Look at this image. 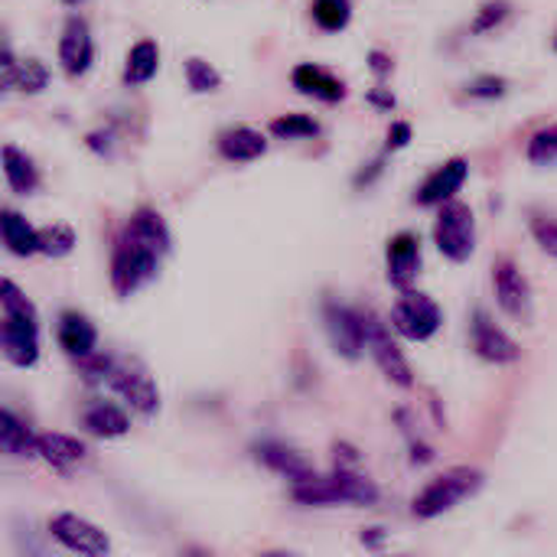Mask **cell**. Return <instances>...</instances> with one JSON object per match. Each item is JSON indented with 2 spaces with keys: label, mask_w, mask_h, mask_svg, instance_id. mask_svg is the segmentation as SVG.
<instances>
[{
  "label": "cell",
  "mask_w": 557,
  "mask_h": 557,
  "mask_svg": "<svg viewBox=\"0 0 557 557\" xmlns=\"http://www.w3.org/2000/svg\"><path fill=\"white\" fill-rule=\"evenodd\" d=\"M170 251V232L160 212L140 209L124 225L114 258H111V287L117 297L137 294L144 284H150L160 271L163 255Z\"/></svg>",
  "instance_id": "6da1fadb"
},
{
  "label": "cell",
  "mask_w": 557,
  "mask_h": 557,
  "mask_svg": "<svg viewBox=\"0 0 557 557\" xmlns=\"http://www.w3.org/2000/svg\"><path fill=\"white\" fill-rule=\"evenodd\" d=\"M0 307H3V323H0V349H3V356L20 369L36 366V359H39L36 307L20 294V287L13 281H3Z\"/></svg>",
  "instance_id": "7a4b0ae2"
},
{
  "label": "cell",
  "mask_w": 557,
  "mask_h": 557,
  "mask_svg": "<svg viewBox=\"0 0 557 557\" xmlns=\"http://www.w3.org/2000/svg\"><path fill=\"white\" fill-rule=\"evenodd\" d=\"M290 496L300 506H339V503L372 506L379 499V490L372 480H366L352 470H336L333 476H313L307 483H297L290 490Z\"/></svg>",
  "instance_id": "3957f363"
},
{
  "label": "cell",
  "mask_w": 557,
  "mask_h": 557,
  "mask_svg": "<svg viewBox=\"0 0 557 557\" xmlns=\"http://www.w3.org/2000/svg\"><path fill=\"white\" fill-rule=\"evenodd\" d=\"M101 379H108V385L140 414H153L160 408V392H157V382L153 375L137 362V359H127V356H117V359H101Z\"/></svg>",
  "instance_id": "277c9868"
},
{
  "label": "cell",
  "mask_w": 557,
  "mask_h": 557,
  "mask_svg": "<svg viewBox=\"0 0 557 557\" xmlns=\"http://www.w3.org/2000/svg\"><path fill=\"white\" fill-rule=\"evenodd\" d=\"M480 486H483L480 470H470V467L447 470L444 476L431 480L428 490L414 499V516L418 519H437V516L450 512L454 506H460L463 499H470L473 493H480Z\"/></svg>",
  "instance_id": "5b68a950"
},
{
  "label": "cell",
  "mask_w": 557,
  "mask_h": 557,
  "mask_svg": "<svg viewBox=\"0 0 557 557\" xmlns=\"http://www.w3.org/2000/svg\"><path fill=\"white\" fill-rule=\"evenodd\" d=\"M434 242L450 261H467L476 248V219L473 209L463 202H447L441 206L437 225H434Z\"/></svg>",
  "instance_id": "8992f818"
},
{
  "label": "cell",
  "mask_w": 557,
  "mask_h": 557,
  "mask_svg": "<svg viewBox=\"0 0 557 557\" xmlns=\"http://www.w3.org/2000/svg\"><path fill=\"white\" fill-rule=\"evenodd\" d=\"M392 323H395V330H398L405 339L424 343V339H431V336L441 330L444 313H441V307H437L428 294L405 290V297L392 307Z\"/></svg>",
  "instance_id": "52a82bcc"
},
{
  "label": "cell",
  "mask_w": 557,
  "mask_h": 557,
  "mask_svg": "<svg viewBox=\"0 0 557 557\" xmlns=\"http://www.w3.org/2000/svg\"><path fill=\"white\" fill-rule=\"evenodd\" d=\"M49 532H52V539H55L62 548H69L72 555L104 557L111 552V539H108L98 525H91L88 519L72 516V512L55 516V519L49 522Z\"/></svg>",
  "instance_id": "ba28073f"
},
{
  "label": "cell",
  "mask_w": 557,
  "mask_h": 557,
  "mask_svg": "<svg viewBox=\"0 0 557 557\" xmlns=\"http://www.w3.org/2000/svg\"><path fill=\"white\" fill-rule=\"evenodd\" d=\"M366 349L372 352V359L379 362V369H382V375L388 382H395L401 388H411L414 379H411L408 359L401 356V349L392 339V333L385 330V323L379 317H372V313H366Z\"/></svg>",
  "instance_id": "9c48e42d"
},
{
  "label": "cell",
  "mask_w": 557,
  "mask_h": 557,
  "mask_svg": "<svg viewBox=\"0 0 557 557\" xmlns=\"http://www.w3.org/2000/svg\"><path fill=\"white\" fill-rule=\"evenodd\" d=\"M323 317H326L333 349L346 359H359V352L366 349V313L330 300L323 307Z\"/></svg>",
  "instance_id": "30bf717a"
},
{
  "label": "cell",
  "mask_w": 557,
  "mask_h": 557,
  "mask_svg": "<svg viewBox=\"0 0 557 557\" xmlns=\"http://www.w3.org/2000/svg\"><path fill=\"white\" fill-rule=\"evenodd\" d=\"M493 287H496L499 307H503L512 320H522V323L532 320V287H529V277H525L509 258L496 264V271H493Z\"/></svg>",
  "instance_id": "8fae6325"
},
{
  "label": "cell",
  "mask_w": 557,
  "mask_h": 557,
  "mask_svg": "<svg viewBox=\"0 0 557 557\" xmlns=\"http://www.w3.org/2000/svg\"><path fill=\"white\" fill-rule=\"evenodd\" d=\"M473 349L486 359V362H496V366H506V362H516L519 359V343L506 333V330H499L493 320H490V313H476L473 317Z\"/></svg>",
  "instance_id": "7c38bea8"
},
{
  "label": "cell",
  "mask_w": 557,
  "mask_h": 557,
  "mask_svg": "<svg viewBox=\"0 0 557 557\" xmlns=\"http://www.w3.org/2000/svg\"><path fill=\"white\" fill-rule=\"evenodd\" d=\"M467 173H470L467 160H460V157L457 160H447L441 170H434L424 180V186L418 189V202L421 206H447V202H454V196L467 183Z\"/></svg>",
  "instance_id": "4fadbf2b"
},
{
  "label": "cell",
  "mask_w": 557,
  "mask_h": 557,
  "mask_svg": "<svg viewBox=\"0 0 557 557\" xmlns=\"http://www.w3.org/2000/svg\"><path fill=\"white\" fill-rule=\"evenodd\" d=\"M95 59V42H91V33L82 20H69L65 29H62V39H59V62L69 75H82L88 72Z\"/></svg>",
  "instance_id": "5bb4252c"
},
{
  "label": "cell",
  "mask_w": 557,
  "mask_h": 557,
  "mask_svg": "<svg viewBox=\"0 0 557 557\" xmlns=\"http://www.w3.org/2000/svg\"><path fill=\"white\" fill-rule=\"evenodd\" d=\"M421 271V245L411 232H401L388 242V281L401 290L414 284Z\"/></svg>",
  "instance_id": "9a60e30c"
},
{
  "label": "cell",
  "mask_w": 557,
  "mask_h": 557,
  "mask_svg": "<svg viewBox=\"0 0 557 557\" xmlns=\"http://www.w3.org/2000/svg\"><path fill=\"white\" fill-rule=\"evenodd\" d=\"M55 336H59V346L72 356V359H88L98 346V330L91 326L88 317H82L78 310H65L59 317V326H55Z\"/></svg>",
  "instance_id": "2e32d148"
},
{
  "label": "cell",
  "mask_w": 557,
  "mask_h": 557,
  "mask_svg": "<svg viewBox=\"0 0 557 557\" xmlns=\"http://www.w3.org/2000/svg\"><path fill=\"white\" fill-rule=\"evenodd\" d=\"M294 85H297V91H304L310 98H320L326 104H336V101L346 98V85L330 69L313 65V62H304V65L294 69Z\"/></svg>",
  "instance_id": "e0dca14e"
},
{
  "label": "cell",
  "mask_w": 557,
  "mask_h": 557,
  "mask_svg": "<svg viewBox=\"0 0 557 557\" xmlns=\"http://www.w3.org/2000/svg\"><path fill=\"white\" fill-rule=\"evenodd\" d=\"M258 460H261L264 467H271L274 473L287 476L294 486L317 476L313 467H310L300 454H294L290 447H284V444H261V447H258Z\"/></svg>",
  "instance_id": "ac0fdd59"
},
{
  "label": "cell",
  "mask_w": 557,
  "mask_h": 557,
  "mask_svg": "<svg viewBox=\"0 0 557 557\" xmlns=\"http://www.w3.org/2000/svg\"><path fill=\"white\" fill-rule=\"evenodd\" d=\"M36 454L59 467V470H69L75 463H82L88 457V447L78 441V437H69V434H39L36 437Z\"/></svg>",
  "instance_id": "d6986e66"
},
{
  "label": "cell",
  "mask_w": 557,
  "mask_h": 557,
  "mask_svg": "<svg viewBox=\"0 0 557 557\" xmlns=\"http://www.w3.org/2000/svg\"><path fill=\"white\" fill-rule=\"evenodd\" d=\"M264 150H268V140H264V134H258L255 127H228V131L219 137V153H222L225 160H235V163L258 160Z\"/></svg>",
  "instance_id": "ffe728a7"
},
{
  "label": "cell",
  "mask_w": 557,
  "mask_h": 557,
  "mask_svg": "<svg viewBox=\"0 0 557 557\" xmlns=\"http://www.w3.org/2000/svg\"><path fill=\"white\" fill-rule=\"evenodd\" d=\"M157 69H160V46L153 39H140L127 52L124 82L127 85H144V82H150L157 75Z\"/></svg>",
  "instance_id": "44dd1931"
},
{
  "label": "cell",
  "mask_w": 557,
  "mask_h": 557,
  "mask_svg": "<svg viewBox=\"0 0 557 557\" xmlns=\"http://www.w3.org/2000/svg\"><path fill=\"white\" fill-rule=\"evenodd\" d=\"M0 228H3V245L13 251V255H20V258H26V255H33V251H39V232L20 215V212H13V209H3V219H0Z\"/></svg>",
  "instance_id": "7402d4cb"
},
{
  "label": "cell",
  "mask_w": 557,
  "mask_h": 557,
  "mask_svg": "<svg viewBox=\"0 0 557 557\" xmlns=\"http://www.w3.org/2000/svg\"><path fill=\"white\" fill-rule=\"evenodd\" d=\"M82 424H85L95 437H121V434H127V428H131L127 414H124L117 405H111V401L91 405V408L82 414Z\"/></svg>",
  "instance_id": "603a6c76"
},
{
  "label": "cell",
  "mask_w": 557,
  "mask_h": 557,
  "mask_svg": "<svg viewBox=\"0 0 557 557\" xmlns=\"http://www.w3.org/2000/svg\"><path fill=\"white\" fill-rule=\"evenodd\" d=\"M3 173H7L10 189L20 193V196H29V193L39 186V173H36L33 160H29L26 153H20L13 144L3 147Z\"/></svg>",
  "instance_id": "cb8c5ba5"
},
{
  "label": "cell",
  "mask_w": 557,
  "mask_h": 557,
  "mask_svg": "<svg viewBox=\"0 0 557 557\" xmlns=\"http://www.w3.org/2000/svg\"><path fill=\"white\" fill-rule=\"evenodd\" d=\"M0 447L10 457H29V454H36V437L29 434V428L10 408L0 411Z\"/></svg>",
  "instance_id": "d4e9b609"
},
{
  "label": "cell",
  "mask_w": 557,
  "mask_h": 557,
  "mask_svg": "<svg viewBox=\"0 0 557 557\" xmlns=\"http://www.w3.org/2000/svg\"><path fill=\"white\" fill-rule=\"evenodd\" d=\"M271 134L284 137V140H304V137H317L320 124L310 114H284L271 121Z\"/></svg>",
  "instance_id": "484cf974"
},
{
  "label": "cell",
  "mask_w": 557,
  "mask_h": 557,
  "mask_svg": "<svg viewBox=\"0 0 557 557\" xmlns=\"http://www.w3.org/2000/svg\"><path fill=\"white\" fill-rule=\"evenodd\" d=\"M352 16V3L349 0H313V20L326 29L336 33L349 23Z\"/></svg>",
  "instance_id": "4316f807"
},
{
  "label": "cell",
  "mask_w": 557,
  "mask_h": 557,
  "mask_svg": "<svg viewBox=\"0 0 557 557\" xmlns=\"http://www.w3.org/2000/svg\"><path fill=\"white\" fill-rule=\"evenodd\" d=\"M75 248V232L69 225H46L39 228V251L49 258H62Z\"/></svg>",
  "instance_id": "83f0119b"
},
{
  "label": "cell",
  "mask_w": 557,
  "mask_h": 557,
  "mask_svg": "<svg viewBox=\"0 0 557 557\" xmlns=\"http://www.w3.org/2000/svg\"><path fill=\"white\" fill-rule=\"evenodd\" d=\"M186 82L193 91H215L222 85V75L206 59H189L186 62Z\"/></svg>",
  "instance_id": "f1b7e54d"
},
{
  "label": "cell",
  "mask_w": 557,
  "mask_h": 557,
  "mask_svg": "<svg viewBox=\"0 0 557 557\" xmlns=\"http://www.w3.org/2000/svg\"><path fill=\"white\" fill-rule=\"evenodd\" d=\"M529 160L532 163H555L557 160V124L542 127L532 140H529Z\"/></svg>",
  "instance_id": "f546056e"
},
{
  "label": "cell",
  "mask_w": 557,
  "mask_h": 557,
  "mask_svg": "<svg viewBox=\"0 0 557 557\" xmlns=\"http://www.w3.org/2000/svg\"><path fill=\"white\" fill-rule=\"evenodd\" d=\"M46 82H49V72H46V65L39 59H26V62L16 65V88H23L26 95L42 91Z\"/></svg>",
  "instance_id": "4dcf8cb0"
},
{
  "label": "cell",
  "mask_w": 557,
  "mask_h": 557,
  "mask_svg": "<svg viewBox=\"0 0 557 557\" xmlns=\"http://www.w3.org/2000/svg\"><path fill=\"white\" fill-rule=\"evenodd\" d=\"M506 16H509V3H506V0H490V3L480 10V16H476V23H473V33H486V29L499 26Z\"/></svg>",
  "instance_id": "1f68e13d"
},
{
  "label": "cell",
  "mask_w": 557,
  "mask_h": 557,
  "mask_svg": "<svg viewBox=\"0 0 557 557\" xmlns=\"http://www.w3.org/2000/svg\"><path fill=\"white\" fill-rule=\"evenodd\" d=\"M532 235L535 242L557 258V219H548V215H535L532 219Z\"/></svg>",
  "instance_id": "d6a6232c"
},
{
  "label": "cell",
  "mask_w": 557,
  "mask_h": 557,
  "mask_svg": "<svg viewBox=\"0 0 557 557\" xmlns=\"http://www.w3.org/2000/svg\"><path fill=\"white\" fill-rule=\"evenodd\" d=\"M467 95H470V98L496 101V98H503V95H506V82H503V78H496V75H483V78H476L473 85H467Z\"/></svg>",
  "instance_id": "836d02e7"
},
{
  "label": "cell",
  "mask_w": 557,
  "mask_h": 557,
  "mask_svg": "<svg viewBox=\"0 0 557 557\" xmlns=\"http://www.w3.org/2000/svg\"><path fill=\"white\" fill-rule=\"evenodd\" d=\"M408 140H411V124L398 121V124H392V131H388V140H385V147H388V150H398V147H405Z\"/></svg>",
  "instance_id": "e575fe53"
},
{
  "label": "cell",
  "mask_w": 557,
  "mask_h": 557,
  "mask_svg": "<svg viewBox=\"0 0 557 557\" xmlns=\"http://www.w3.org/2000/svg\"><path fill=\"white\" fill-rule=\"evenodd\" d=\"M369 98L375 101V108H395V95H392V91H385V88L369 91Z\"/></svg>",
  "instance_id": "d590c367"
},
{
  "label": "cell",
  "mask_w": 557,
  "mask_h": 557,
  "mask_svg": "<svg viewBox=\"0 0 557 557\" xmlns=\"http://www.w3.org/2000/svg\"><path fill=\"white\" fill-rule=\"evenodd\" d=\"M372 65H375V69H382V72H385V69H392V62H388L385 55H379V52L372 55Z\"/></svg>",
  "instance_id": "8d00e7d4"
},
{
  "label": "cell",
  "mask_w": 557,
  "mask_h": 557,
  "mask_svg": "<svg viewBox=\"0 0 557 557\" xmlns=\"http://www.w3.org/2000/svg\"><path fill=\"white\" fill-rule=\"evenodd\" d=\"M183 557H215V555H212V552H206V548H189Z\"/></svg>",
  "instance_id": "74e56055"
},
{
  "label": "cell",
  "mask_w": 557,
  "mask_h": 557,
  "mask_svg": "<svg viewBox=\"0 0 557 557\" xmlns=\"http://www.w3.org/2000/svg\"><path fill=\"white\" fill-rule=\"evenodd\" d=\"M258 557H300V555H294V552H264V555H258Z\"/></svg>",
  "instance_id": "f35d334b"
},
{
  "label": "cell",
  "mask_w": 557,
  "mask_h": 557,
  "mask_svg": "<svg viewBox=\"0 0 557 557\" xmlns=\"http://www.w3.org/2000/svg\"><path fill=\"white\" fill-rule=\"evenodd\" d=\"M65 3H75V0H65Z\"/></svg>",
  "instance_id": "ab89813d"
},
{
  "label": "cell",
  "mask_w": 557,
  "mask_h": 557,
  "mask_svg": "<svg viewBox=\"0 0 557 557\" xmlns=\"http://www.w3.org/2000/svg\"><path fill=\"white\" fill-rule=\"evenodd\" d=\"M555 49H557V39H555Z\"/></svg>",
  "instance_id": "60d3db41"
}]
</instances>
